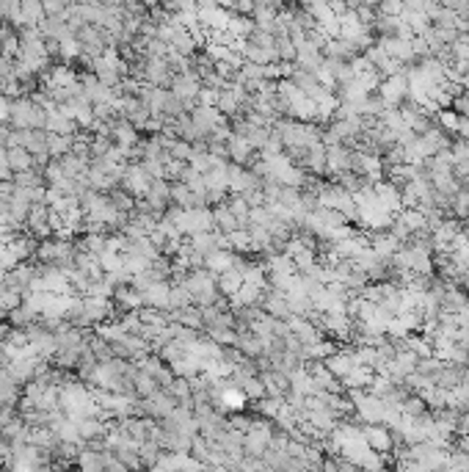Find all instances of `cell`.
<instances>
[{
    "label": "cell",
    "instance_id": "cell-1",
    "mask_svg": "<svg viewBox=\"0 0 469 472\" xmlns=\"http://www.w3.org/2000/svg\"><path fill=\"white\" fill-rule=\"evenodd\" d=\"M47 122V111L33 102V97H17L8 99V125L11 130H44Z\"/></svg>",
    "mask_w": 469,
    "mask_h": 472
},
{
    "label": "cell",
    "instance_id": "cell-2",
    "mask_svg": "<svg viewBox=\"0 0 469 472\" xmlns=\"http://www.w3.org/2000/svg\"><path fill=\"white\" fill-rule=\"evenodd\" d=\"M169 92L177 97V99H183L185 108H196V97L202 92V80L196 78L193 69H188L183 75H174V78H171V89H169Z\"/></svg>",
    "mask_w": 469,
    "mask_h": 472
},
{
    "label": "cell",
    "instance_id": "cell-3",
    "mask_svg": "<svg viewBox=\"0 0 469 472\" xmlns=\"http://www.w3.org/2000/svg\"><path fill=\"white\" fill-rule=\"evenodd\" d=\"M150 177H147V171L141 169V163L135 160V163H127L125 169V177H122V186L119 188L127 190L130 196H135V199H144L147 196V190H150Z\"/></svg>",
    "mask_w": 469,
    "mask_h": 472
},
{
    "label": "cell",
    "instance_id": "cell-4",
    "mask_svg": "<svg viewBox=\"0 0 469 472\" xmlns=\"http://www.w3.org/2000/svg\"><path fill=\"white\" fill-rule=\"evenodd\" d=\"M362 437H365V442H367V447L375 450L378 456L389 453V450H392V444H395L386 425H362Z\"/></svg>",
    "mask_w": 469,
    "mask_h": 472
},
{
    "label": "cell",
    "instance_id": "cell-5",
    "mask_svg": "<svg viewBox=\"0 0 469 472\" xmlns=\"http://www.w3.org/2000/svg\"><path fill=\"white\" fill-rule=\"evenodd\" d=\"M111 141H114L116 147L133 152V150L141 144V135H138V130L130 125L127 119H116V122L111 125Z\"/></svg>",
    "mask_w": 469,
    "mask_h": 472
},
{
    "label": "cell",
    "instance_id": "cell-6",
    "mask_svg": "<svg viewBox=\"0 0 469 472\" xmlns=\"http://www.w3.org/2000/svg\"><path fill=\"white\" fill-rule=\"evenodd\" d=\"M351 152L353 150H348L343 144H337V147H326V171H331V174H345V171H351Z\"/></svg>",
    "mask_w": 469,
    "mask_h": 472
},
{
    "label": "cell",
    "instance_id": "cell-7",
    "mask_svg": "<svg viewBox=\"0 0 469 472\" xmlns=\"http://www.w3.org/2000/svg\"><path fill=\"white\" fill-rule=\"evenodd\" d=\"M246 404H249V398L243 395V389H238V387H232V384H224L219 392V406L226 411H240L246 409Z\"/></svg>",
    "mask_w": 469,
    "mask_h": 472
},
{
    "label": "cell",
    "instance_id": "cell-8",
    "mask_svg": "<svg viewBox=\"0 0 469 472\" xmlns=\"http://www.w3.org/2000/svg\"><path fill=\"white\" fill-rule=\"evenodd\" d=\"M44 130H47L50 135H75V133H78V125H75L72 119H66L59 108H53V111H47Z\"/></svg>",
    "mask_w": 469,
    "mask_h": 472
},
{
    "label": "cell",
    "instance_id": "cell-9",
    "mask_svg": "<svg viewBox=\"0 0 469 472\" xmlns=\"http://www.w3.org/2000/svg\"><path fill=\"white\" fill-rule=\"evenodd\" d=\"M47 20L44 14V3H36V0H25L23 3V28H42ZM20 28V31H23Z\"/></svg>",
    "mask_w": 469,
    "mask_h": 472
},
{
    "label": "cell",
    "instance_id": "cell-10",
    "mask_svg": "<svg viewBox=\"0 0 469 472\" xmlns=\"http://www.w3.org/2000/svg\"><path fill=\"white\" fill-rule=\"evenodd\" d=\"M20 398H23V387L8 381L6 376H0V406L14 409V406H20Z\"/></svg>",
    "mask_w": 469,
    "mask_h": 472
},
{
    "label": "cell",
    "instance_id": "cell-11",
    "mask_svg": "<svg viewBox=\"0 0 469 472\" xmlns=\"http://www.w3.org/2000/svg\"><path fill=\"white\" fill-rule=\"evenodd\" d=\"M47 135H50V133H47ZM72 141H75V135H50V138H47L50 160H61V157L72 155Z\"/></svg>",
    "mask_w": 469,
    "mask_h": 472
},
{
    "label": "cell",
    "instance_id": "cell-12",
    "mask_svg": "<svg viewBox=\"0 0 469 472\" xmlns=\"http://www.w3.org/2000/svg\"><path fill=\"white\" fill-rule=\"evenodd\" d=\"M8 166L14 174H23V171H31L33 169V155L23 147H8Z\"/></svg>",
    "mask_w": 469,
    "mask_h": 472
},
{
    "label": "cell",
    "instance_id": "cell-13",
    "mask_svg": "<svg viewBox=\"0 0 469 472\" xmlns=\"http://www.w3.org/2000/svg\"><path fill=\"white\" fill-rule=\"evenodd\" d=\"M240 287H243V277H240V271H229V274L219 277V290L224 293V296H229V298H235Z\"/></svg>",
    "mask_w": 469,
    "mask_h": 472
},
{
    "label": "cell",
    "instance_id": "cell-14",
    "mask_svg": "<svg viewBox=\"0 0 469 472\" xmlns=\"http://www.w3.org/2000/svg\"><path fill=\"white\" fill-rule=\"evenodd\" d=\"M450 213H453L456 219H467L469 216V190L464 188V186L450 199Z\"/></svg>",
    "mask_w": 469,
    "mask_h": 472
},
{
    "label": "cell",
    "instance_id": "cell-15",
    "mask_svg": "<svg viewBox=\"0 0 469 472\" xmlns=\"http://www.w3.org/2000/svg\"><path fill=\"white\" fill-rule=\"evenodd\" d=\"M17 307H23V296L14 293V290H8V287H0V313L8 315L14 313Z\"/></svg>",
    "mask_w": 469,
    "mask_h": 472
},
{
    "label": "cell",
    "instance_id": "cell-16",
    "mask_svg": "<svg viewBox=\"0 0 469 472\" xmlns=\"http://www.w3.org/2000/svg\"><path fill=\"white\" fill-rule=\"evenodd\" d=\"M66 11H69V6L61 3V0H50V3H44V14H47V20H50V17H66Z\"/></svg>",
    "mask_w": 469,
    "mask_h": 472
},
{
    "label": "cell",
    "instance_id": "cell-17",
    "mask_svg": "<svg viewBox=\"0 0 469 472\" xmlns=\"http://www.w3.org/2000/svg\"><path fill=\"white\" fill-rule=\"evenodd\" d=\"M8 141H11V127L0 125V150H8Z\"/></svg>",
    "mask_w": 469,
    "mask_h": 472
}]
</instances>
